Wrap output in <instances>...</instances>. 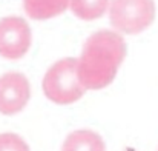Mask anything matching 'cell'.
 <instances>
[{
    "label": "cell",
    "mask_w": 158,
    "mask_h": 151,
    "mask_svg": "<svg viewBox=\"0 0 158 151\" xmlns=\"http://www.w3.org/2000/svg\"><path fill=\"white\" fill-rule=\"evenodd\" d=\"M32 33L26 20L17 16L0 20V56L8 60L22 59L31 48Z\"/></svg>",
    "instance_id": "obj_4"
},
{
    "label": "cell",
    "mask_w": 158,
    "mask_h": 151,
    "mask_svg": "<svg viewBox=\"0 0 158 151\" xmlns=\"http://www.w3.org/2000/svg\"><path fill=\"white\" fill-rule=\"evenodd\" d=\"M61 151H106V145L95 131L77 130L64 139Z\"/></svg>",
    "instance_id": "obj_6"
},
{
    "label": "cell",
    "mask_w": 158,
    "mask_h": 151,
    "mask_svg": "<svg viewBox=\"0 0 158 151\" xmlns=\"http://www.w3.org/2000/svg\"><path fill=\"white\" fill-rule=\"evenodd\" d=\"M0 151H29L28 144L14 133L0 134Z\"/></svg>",
    "instance_id": "obj_9"
},
{
    "label": "cell",
    "mask_w": 158,
    "mask_h": 151,
    "mask_svg": "<svg viewBox=\"0 0 158 151\" xmlns=\"http://www.w3.org/2000/svg\"><path fill=\"white\" fill-rule=\"evenodd\" d=\"M43 93L54 103L69 105L80 100L86 90L77 77V59L66 57L55 62L43 77Z\"/></svg>",
    "instance_id": "obj_2"
},
{
    "label": "cell",
    "mask_w": 158,
    "mask_h": 151,
    "mask_svg": "<svg viewBox=\"0 0 158 151\" xmlns=\"http://www.w3.org/2000/svg\"><path fill=\"white\" fill-rule=\"evenodd\" d=\"M26 14L34 20H48L63 14L69 8V0H23Z\"/></svg>",
    "instance_id": "obj_7"
},
{
    "label": "cell",
    "mask_w": 158,
    "mask_h": 151,
    "mask_svg": "<svg viewBox=\"0 0 158 151\" xmlns=\"http://www.w3.org/2000/svg\"><path fill=\"white\" fill-rule=\"evenodd\" d=\"M110 25L123 34H140L155 20L154 0H112L109 6Z\"/></svg>",
    "instance_id": "obj_3"
},
{
    "label": "cell",
    "mask_w": 158,
    "mask_h": 151,
    "mask_svg": "<svg viewBox=\"0 0 158 151\" xmlns=\"http://www.w3.org/2000/svg\"><path fill=\"white\" fill-rule=\"evenodd\" d=\"M69 8L81 20H95L103 17L109 8V0H69Z\"/></svg>",
    "instance_id": "obj_8"
},
{
    "label": "cell",
    "mask_w": 158,
    "mask_h": 151,
    "mask_svg": "<svg viewBox=\"0 0 158 151\" xmlns=\"http://www.w3.org/2000/svg\"><path fill=\"white\" fill-rule=\"evenodd\" d=\"M31 97V87L22 73H6L0 77V113L12 116L20 113Z\"/></svg>",
    "instance_id": "obj_5"
},
{
    "label": "cell",
    "mask_w": 158,
    "mask_h": 151,
    "mask_svg": "<svg viewBox=\"0 0 158 151\" xmlns=\"http://www.w3.org/2000/svg\"><path fill=\"white\" fill-rule=\"evenodd\" d=\"M124 39L109 29L94 33L77 60V77L85 90H102L110 85L126 57Z\"/></svg>",
    "instance_id": "obj_1"
}]
</instances>
